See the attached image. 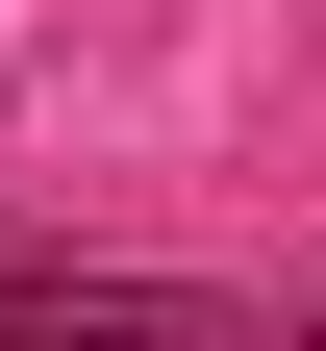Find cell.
Returning <instances> with one entry per match:
<instances>
[{"label":"cell","instance_id":"cell-1","mask_svg":"<svg viewBox=\"0 0 326 351\" xmlns=\"http://www.w3.org/2000/svg\"><path fill=\"white\" fill-rule=\"evenodd\" d=\"M0 351H226L201 301H101V276H0Z\"/></svg>","mask_w":326,"mask_h":351}]
</instances>
